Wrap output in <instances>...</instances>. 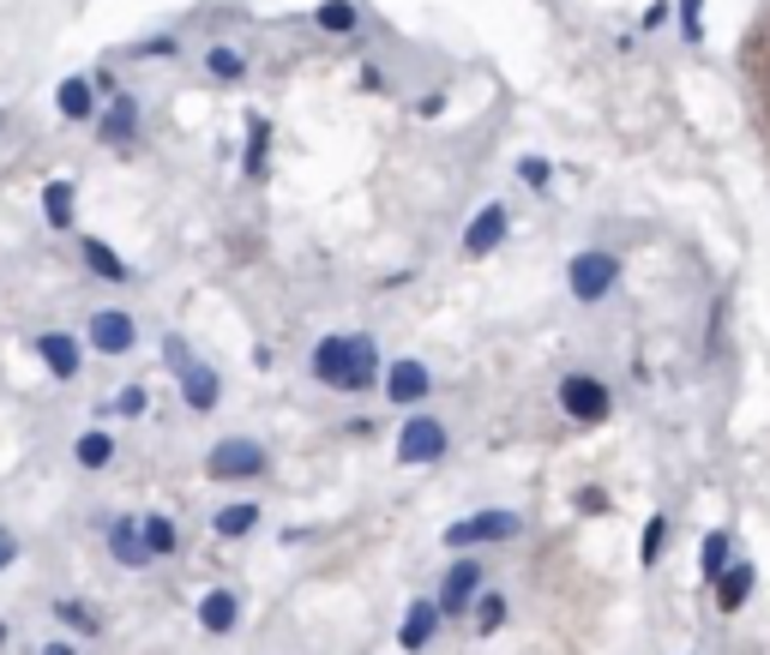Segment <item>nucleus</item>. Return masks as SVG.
Returning a JSON list of instances; mask_svg holds the SVG:
<instances>
[{"label":"nucleus","instance_id":"nucleus-32","mask_svg":"<svg viewBox=\"0 0 770 655\" xmlns=\"http://www.w3.org/2000/svg\"><path fill=\"white\" fill-rule=\"evenodd\" d=\"M132 61H163V54H181V42L175 37H144V42H132Z\"/></svg>","mask_w":770,"mask_h":655},{"label":"nucleus","instance_id":"nucleus-19","mask_svg":"<svg viewBox=\"0 0 770 655\" xmlns=\"http://www.w3.org/2000/svg\"><path fill=\"white\" fill-rule=\"evenodd\" d=\"M199 626L217 631V638H223V631H236L241 626V595L236 590H211L205 602H199Z\"/></svg>","mask_w":770,"mask_h":655},{"label":"nucleus","instance_id":"nucleus-30","mask_svg":"<svg viewBox=\"0 0 770 655\" xmlns=\"http://www.w3.org/2000/svg\"><path fill=\"white\" fill-rule=\"evenodd\" d=\"M54 619H66V626L85 631V638H97V631H103V619H97L85 602H54Z\"/></svg>","mask_w":770,"mask_h":655},{"label":"nucleus","instance_id":"nucleus-25","mask_svg":"<svg viewBox=\"0 0 770 655\" xmlns=\"http://www.w3.org/2000/svg\"><path fill=\"white\" fill-rule=\"evenodd\" d=\"M265 156H272V127H265V115H253L248 121V156H241V175L265 180Z\"/></svg>","mask_w":770,"mask_h":655},{"label":"nucleus","instance_id":"nucleus-35","mask_svg":"<svg viewBox=\"0 0 770 655\" xmlns=\"http://www.w3.org/2000/svg\"><path fill=\"white\" fill-rule=\"evenodd\" d=\"M91 90H97V97H121V90H115V73H109V66H97V73H91Z\"/></svg>","mask_w":770,"mask_h":655},{"label":"nucleus","instance_id":"nucleus-31","mask_svg":"<svg viewBox=\"0 0 770 655\" xmlns=\"http://www.w3.org/2000/svg\"><path fill=\"white\" fill-rule=\"evenodd\" d=\"M518 180H523V187H535V193H548L554 163H548V156H518Z\"/></svg>","mask_w":770,"mask_h":655},{"label":"nucleus","instance_id":"nucleus-33","mask_svg":"<svg viewBox=\"0 0 770 655\" xmlns=\"http://www.w3.org/2000/svg\"><path fill=\"white\" fill-rule=\"evenodd\" d=\"M698 13H705V0H680V37H686V42H705V25H698Z\"/></svg>","mask_w":770,"mask_h":655},{"label":"nucleus","instance_id":"nucleus-2","mask_svg":"<svg viewBox=\"0 0 770 655\" xmlns=\"http://www.w3.org/2000/svg\"><path fill=\"white\" fill-rule=\"evenodd\" d=\"M163 361L175 367V386H181V403L193 415H211L223 403V379L217 367H205V361L187 349V337H163Z\"/></svg>","mask_w":770,"mask_h":655},{"label":"nucleus","instance_id":"nucleus-3","mask_svg":"<svg viewBox=\"0 0 770 655\" xmlns=\"http://www.w3.org/2000/svg\"><path fill=\"white\" fill-rule=\"evenodd\" d=\"M614 284H620V259H614L608 247H584V253H572V265H566V289H572V301L596 307V301L614 295Z\"/></svg>","mask_w":770,"mask_h":655},{"label":"nucleus","instance_id":"nucleus-10","mask_svg":"<svg viewBox=\"0 0 770 655\" xmlns=\"http://www.w3.org/2000/svg\"><path fill=\"white\" fill-rule=\"evenodd\" d=\"M85 337H91V349H97V355H127V349L139 343V325H132V313L103 307V313H91Z\"/></svg>","mask_w":770,"mask_h":655},{"label":"nucleus","instance_id":"nucleus-5","mask_svg":"<svg viewBox=\"0 0 770 655\" xmlns=\"http://www.w3.org/2000/svg\"><path fill=\"white\" fill-rule=\"evenodd\" d=\"M518 529H523V517H518V512H506V505H488V512L457 517V524L445 529V547L470 553V547H488V541H512Z\"/></svg>","mask_w":770,"mask_h":655},{"label":"nucleus","instance_id":"nucleus-29","mask_svg":"<svg viewBox=\"0 0 770 655\" xmlns=\"http://www.w3.org/2000/svg\"><path fill=\"white\" fill-rule=\"evenodd\" d=\"M668 547V512H656L651 524H644V541H639V566H656Z\"/></svg>","mask_w":770,"mask_h":655},{"label":"nucleus","instance_id":"nucleus-21","mask_svg":"<svg viewBox=\"0 0 770 655\" xmlns=\"http://www.w3.org/2000/svg\"><path fill=\"white\" fill-rule=\"evenodd\" d=\"M729 566H734V547H729V536H722V529H710V536L698 541V578H705V583H717Z\"/></svg>","mask_w":770,"mask_h":655},{"label":"nucleus","instance_id":"nucleus-36","mask_svg":"<svg viewBox=\"0 0 770 655\" xmlns=\"http://www.w3.org/2000/svg\"><path fill=\"white\" fill-rule=\"evenodd\" d=\"M13 559H18V536H13V529H0V571L13 566Z\"/></svg>","mask_w":770,"mask_h":655},{"label":"nucleus","instance_id":"nucleus-26","mask_svg":"<svg viewBox=\"0 0 770 655\" xmlns=\"http://www.w3.org/2000/svg\"><path fill=\"white\" fill-rule=\"evenodd\" d=\"M205 73L223 78V85H236V78H248V54L229 49V42H211V49H205Z\"/></svg>","mask_w":770,"mask_h":655},{"label":"nucleus","instance_id":"nucleus-17","mask_svg":"<svg viewBox=\"0 0 770 655\" xmlns=\"http://www.w3.org/2000/svg\"><path fill=\"white\" fill-rule=\"evenodd\" d=\"M42 217H49V229H73V217H79V187H73V180H49V187H42Z\"/></svg>","mask_w":770,"mask_h":655},{"label":"nucleus","instance_id":"nucleus-28","mask_svg":"<svg viewBox=\"0 0 770 655\" xmlns=\"http://www.w3.org/2000/svg\"><path fill=\"white\" fill-rule=\"evenodd\" d=\"M470 614H476L470 626L488 638V631H500V626H506V595H500V590H482V595H476V607H470Z\"/></svg>","mask_w":770,"mask_h":655},{"label":"nucleus","instance_id":"nucleus-7","mask_svg":"<svg viewBox=\"0 0 770 655\" xmlns=\"http://www.w3.org/2000/svg\"><path fill=\"white\" fill-rule=\"evenodd\" d=\"M445 451H452V433H445L440 415H409L404 427H397V463H440Z\"/></svg>","mask_w":770,"mask_h":655},{"label":"nucleus","instance_id":"nucleus-20","mask_svg":"<svg viewBox=\"0 0 770 655\" xmlns=\"http://www.w3.org/2000/svg\"><path fill=\"white\" fill-rule=\"evenodd\" d=\"M753 583H758L753 566H741V559H734V566L722 571L717 583H710V590H717V607H722V614H741V607L753 602Z\"/></svg>","mask_w":770,"mask_h":655},{"label":"nucleus","instance_id":"nucleus-34","mask_svg":"<svg viewBox=\"0 0 770 655\" xmlns=\"http://www.w3.org/2000/svg\"><path fill=\"white\" fill-rule=\"evenodd\" d=\"M115 410H121V415H144V386H127V391L115 398Z\"/></svg>","mask_w":770,"mask_h":655},{"label":"nucleus","instance_id":"nucleus-38","mask_svg":"<svg viewBox=\"0 0 770 655\" xmlns=\"http://www.w3.org/2000/svg\"><path fill=\"white\" fill-rule=\"evenodd\" d=\"M42 655H73V650H66V643H49V650H42Z\"/></svg>","mask_w":770,"mask_h":655},{"label":"nucleus","instance_id":"nucleus-4","mask_svg":"<svg viewBox=\"0 0 770 655\" xmlns=\"http://www.w3.org/2000/svg\"><path fill=\"white\" fill-rule=\"evenodd\" d=\"M265 463H272V457H265L260 439L229 433V439H217V445L205 451V476H211V481H260Z\"/></svg>","mask_w":770,"mask_h":655},{"label":"nucleus","instance_id":"nucleus-12","mask_svg":"<svg viewBox=\"0 0 770 655\" xmlns=\"http://www.w3.org/2000/svg\"><path fill=\"white\" fill-rule=\"evenodd\" d=\"M30 349L42 355V367H49L54 379H79L85 349H79V337H73V331H37V337H30Z\"/></svg>","mask_w":770,"mask_h":655},{"label":"nucleus","instance_id":"nucleus-11","mask_svg":"<svg viewBox=\"0 0 770 655\" xmlns=\"http://www.w3.org/2000/svg\"><path fill=\"white\" fill-rule=\"evenodd\" d=\"M506 229H512V211H506V205H500V199H494V205H482V211H476L470 223H464V253H470V259H488V253H500V241H506Z\"/></svg>","mask_w":770,"mask_h":655},{"label":"nucleus","instance_id":"nucleus-18","mask_svg":"<svg viewBox=\"0 0 770 655\" xmlns=\"http://www.w3.org/2000/svg\"><path fill=\"white\" fill-rule=\"evenodd\" d=\"M97 97L91 90V78H61V90H54V109H61L66 121H97Z\"/></svg>","mask_w":770,"mask_h":655},{"label":"nucleus","instance_id":"nucleus-16","mask_svg":"<svg viewBox=\"0 0 770 655\" xmlns=\"http://www.w3.org/2000/svg\"><path fill=\"white\" fill-rule=\"evenodd\" d=\"M79 259H85V270H91V277H103V284H127V277H132L127 259H121L109 241H97V235H79Z\"/></svg>","mask_w":770,"mask_h":655},{"label":"nucleus","instance_id":"nucleus-15","mask_svg":"<svg viewBox=\"0 0 770 655\" xmlns=\"http://www.w3.org/2000/svg\"><path fill=\"white\" fill-rule=\"evenodd\" d=\"M440 602H428V595H421V602H409V614H404V626H397V643H404L409 655L416 650H428L433 643V631H440Z\"/></svg>","mask_w":770,"mask_h":655},{"label":"nucleus","instance_id":"nucleus-22","mask_svg":"<svg viewBox=\"0 0 770 655\" xmlns=\"http://www.w3.org/2000/svg\"><path fill=\"white\" fill-rule=\"evenodd\" d=\"M73 457H79V469H109V463H115V433H109V427H91V433H79Z\"/></svg>","mask_w":770,"mask_h":655},{"label":"nucleus","instance_id":"nucleus-8","mask_svg":"<svg viewBox=\"0 0 770 655\" xmlns=\"http://www.w3.org/2000/svg\"><path fill=\"white\" fill-rule=\"evenodd\" d=\"M482 559H470V553H464V559H452V566H445V578H440V595H433V602H440V614L452 619V614H470L476 607V595H482Z\"/></svg>","mask_w":770,"mask_h":655},{"label":"nucleus","instance_id":"nucleus-37","mask_svg":"<svg viewBox=\"0 0 770 655\" xmlns=\"http://www.w3.org/2000/svg\"><path fill=\"white\" fill-rule=\"evenodd\" d=\"M656 25H668V0H656L651 13H644V30H656Z\"/></svg>","mask_w":770,"mask_h":655},{"label":"nucleus","instance_id":"nucleus-1","mask_svg":"<svg viewBox=\"0 0 770 655\" xmlns=\"http://www.w3.org/2000/svg\"><path fill=\"white\" fill-rule=\"evenodd\" d=\"M314 379L326 391H343V398L374 391L379 386V343L367 331H326L314 343Z\"/></svg>","mask_w":770,"mask_h":655},{"label":"nucleus","instance_id":"nucleus-27","mask_svg":"<svg viewBox=\"0 0 770 655\" xmlns=\"http://www.w3.org/2000/svg\"><path fill=\"white\" fill-rule=\"evenodd\" d=\"M314 25L331 30V37H350V30L362 25V13H355V0H326V7L314 13Z\"/></svg>","mask_w":770,"mask_h":655},{"label":"nucleus","instance_id":"nucleus-14","mask_svg":"<svg viewBox=\"0 0 770 655\" xmlns=\"http://www.w3.org/2000/svg\"><path fill=\"white\" fill-rule=\"evenodd\" d=\"M97 139L103 144H132L139 139V97H132V90L109 97V109L97 115Z\"/></svg>","mask_w":770,"mask_h":655},{"label":"nucleus","instance_id":"nucleus-23","mask_svg":"<svg viewBox=\"0 0 770 655\" xmlns=\"http://www.w3.org/2000/svg\"><path fill=\"white\" fill-rule=\"evenodd\" d=\"M139 529H144V547H151V559H169V553L181 547V529H175V517H163V512L139 517Z\"/></svg>","mask_w":770,"mask_h":655},{"label":"nucleus","instance_id":"nucleus-13","mask_svg":"<svg viewBox=\"0 0 770 655\" xmlns=\"http://www.w3.org/2000/svg\"><path fill=\"white\" fill-rule=\"evenodd\" d=\"M103 541H109V553H115L127 571H144V566H151V547H144L139 517H109V524H103Z\"/></svg>","mask_w":770,"mask_h":655},{"label":"nucleus","instance_id":"nucleus-6","mask_svg":"<svg viewBox=\"0 0 770 655\" xmlns=\"http://www.w3.org/2000/svg\"><path fill=\"white\" fill-rule=\"evenodd\" d=\"M560 410H566V421H578V427H602L614 415V398H608V386H602L596 373H566L560 379Z\"/></svg>","mask_w":770,"mask_h":655},{"label":"nucleus","instance_id":"nucleus-9","mask_svg":"<svg viewBox=\"0 0 770 655\" xmlns=\"http://www.w3.org/2000/svg\"><path fill=\"white\" fill-rule=\"evenodd\" d=\"M386 403H397V410H421V403L433 398V373H428V361H416V355H404V361H392L386 367Z\"/></svg>","mask_w":770,"mask_h":655},{"label":"nucleus","instance_id":"nucleus-24","mask_svg":"<svg viewBox=\"0 0 770 655\" xmlns=\"http://www.w3.org/2000/svg\"><path fill=\"white\" fill-rule=\"evenodd\" d=\"M253 524H260V505H253V500H241V505H223V512L211 517V529H217L223 541H241V536H253Z\"/></svg>","mask_w":770,"mask_h":655}]
</instances>
